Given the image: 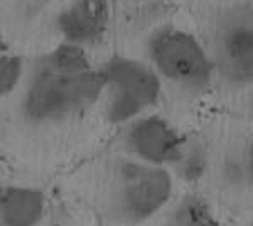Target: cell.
<instances>
[{"mask_svg":"<svg viewBox=\"0 0 253 226\" xmlns=\"http://www.w3.org/2000/svg\"><path fill=\"white\" fill-rule=\"evenodd\" d=\"M216 78L235 90L253 88V3L238 2L219 12L211 36Z\"/></svg>","mask_w":253,"mask_h":226,"instance_id":"obj_5","label":"cell"},{"mask_svg":"<svg viewBox=\"0 0 253 226\" xmlns=\"http://www.w3.org/2000/svg\"><path fill=\"white\" fill-rule=\"evenodd\" d=\"M243 160V172H245V191L253 192V137L243 145L240 150Z\"/></svg>","mask_w":253,"mask_h":226,"instance_id":"obj_13","label":"cell"},{"mask_svg":"<svg viewBox=\"0 0 253 226\" xmlns=\"http://www.w3.org/2000/svg\"><path fill=\"white\" fill-rule=\"evenodd\" d=\"M105 98L100 66L78 75H56L32 63L20 98V113L31 125H58L84 115Z\"/></svg>","mask_w":253,"mask_h":226,"instance_id":"obj_2","label":"cell"},{"mask_svg":"<svg viewBox=\"0 0 253 226\" xmlns=\"http://www.w3.org/2000/svg\"><path fill=\"white\" fill-rule=\"evenodd\" d=\"M27 76L26 61L19 52L10 47L2 46L0 52V94L2 98H9L19 90L20 83Z\"/></svg>","mask_w":253,"mask_h":226,"instance_id":"obj_12","label":"cell"},{"mask_svg":"<svg viewBox=\"0 0 253 226\" xmlns=\"http://www.w3.org/2000/svg\"><path fill=\"white\" fill-rule=\"evenodd\" d=\"M152 226H216V223L206 201L189 194L174 201L156 218V225Z\"/></svg>","mask_w":253,"mask_h":226,"instance_id":"obj_11","label":"cell"},{"mask_svg":"<svg viewBox=\"0 0 253 226\" xmlns=\"http://www.w3.org/2000/svg\"><path fill=\"white\" fill-rule=\"evenodd\" d=\"M52 2H54V0H20V5L26 10V14L36 15L42 9H46L49 3H52Z\"/></svg>","mask_w":253,"mask_h":226,"instance_id":"obj_14","label":"cell"},{"mask_svg":"<svg viewBox=\"0 0 253 226\" xmlns=\"http://www.w3.org/2000/svg\"><path fill=\"white\" fill-rule=\"evenodd\" d=\"M147 57L162 83L191 98L210 91L216 80L211 52L193 32L177 26H161L147 39Z\"/></svg>","mask_w":253,"mask_h":226,"instance_id":"obj_3","label":"cell"},{"mask_svg":"<svg viewBox=\"0 0 253 226\" xmlns=\"http://www.w3.org/2000/svg\"><path fill=\"white\" fill-rule=\"evenodd\" d=\"M175 176L130 155H118L95 192V206L118 226H144L174 203Z\"/></svg>","mask_w":253,"mask_h":226,"instance_id":"obj_1","label":"cell"},{"mask_svg":"<svg viewBox=\"0 0 253 226\" xmlns=\"http://www.w3.org/2000/svg\"><path fill=\"white\" fill-rule=\"evenodd\" d=\"M0 225L41 226L47 213V196L41 187L5 184L0 191Z\"/></svg>","mask_w":253,"mask_h":226,"instance_id":"obj_8","label":"cell"},{"mask_svg":"<svg viewBox=\"0 0 253 226\" xmlns=\"http://www.w3.org/2000/svg\"><path fill=\"white\" fill-rule=\"evenodd\" d=\"M34 63L56 75H78L95 68L86 47L64 43V41H59L49 51L42 52Z\"/></svg>","mask_w":253,"mask_h":226,"instance_id":"obj_10","label":"cell"},{"mask_svg":"<svg viewBox=\"0 0 253 226\" xmlns=\"http://www.w3.org/2000/svg\"><path fill=\"white\" fill-rule=\"evenodd\" d=\"M248 110L253 117V88H250V96H248Z\"/></svg>","mask_w":253,"mask_h":226,"instance_id":"obj_15","label":"cell"},{"mask_svg":"<svg viewBox=\"0 0 253 226\" xmlns=\"http://www.w3.org/2000/svg\"><path fill=\"white\" fill-rule=\"evenodd\" d=\"M105 76V117L125 127L152 112L162 98L164 83L149 61L113 54L100 64Z\"/></svg>","mask_w":253,"mask_h":226,"instance_id":"obj_4","label":"cell"},{"mask_svg":"<svg viewBox=\"0 0 253 226\" xmlns=\"http://www.w3.org/2000/svg\"><path fill=\"white\" fill-rule=\"evenodd\" d=\"M211 167V154L206 142L198 135H186L181 154L170 172L186 184H196L206 178Z\"/></svg>","mask_w":253,"mask_h":226,"instance_id":"obj_9","label":"cell"},{"mask_svg":"<svg viewBox=\"0 0 253 226\" xmlns=\"http://www.w3.org/2000/svg\"><path fill=\"white\" fill-rule=\"evenodd\" d=\"M108 0H69L54 17L59 41L81 47H93L103 43L110 29Z\"/></svg>","mask_w":253,"mask_h":226,"instance_id":"obj_7","label":"cell"},{"mask_svg":"<svg viewBox=\"0 0 253 226\" xmlns=\"http://www.w3.org/2000/svg\"><path fill=\"white\" fill-rule=\"evenodd\" d=\"M184 137L166 117L150 112L124 127L122 147L130 157L170 171L181 154Z\"/></svg>","mask_w":253,"mask_h":226,"instance_id":"obj_6","label":"cell"}]
</instances>
